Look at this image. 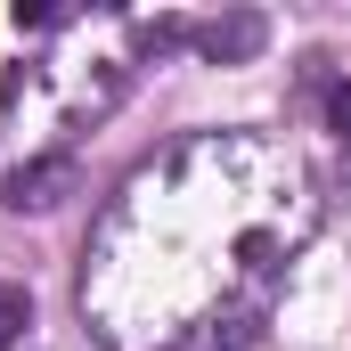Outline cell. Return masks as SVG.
<instances>
[{
    "label": "cell",
    "mask_w": 351,
    "mask_h": 351,
    "mask_svg": "<svg viewBox=\"0 0 351 351\" xmlns=\"http://www.w3.org/2000/svg\"><path fill=\"white\" fill-rule=\"evenodd\" d=\"M74 156H41V164H25V172H8V188H0V204L8 213H49V204H66L74 196Z\"/></svg>",
    "instance_id": "1"
},
{
    "label": "cell",
    "mask_w": 351,
    "mask_h": 351,
    "mask_svg": "<svg viewBox=\"0 0 351 351\" xmlns=\"http://www.w3.org/2000/svg\"><path fill=\"white\" fill-rule=\"evenodd\" d=\"M262 41H269V25L254 16V8H237V16H213V25L196 33V49H204L213 66H237V58H254Z\"/></svg>",
    "instance_id": "2"
},
{
    "label": "cell",
    "mask_w": 351,
    "mask_h": 351,
    "mask_svg": "<svg viewBox=\"0 0 351 351\" xmlns=\"http://www.w3.org/2000/svg\"><path fill=\"white\" fill-rule=\"evenodd\" d=\"M25 327H33V294H25L16 278H0V351L25 343Z\"/></svg>",
    "instance_id": "3"
},
{
    "label": "cell",
    "mask_w": 351,
    "mask_h": 351,
    "mask_svg": "<svg viewBox=\"0 0 351 351\" xmlns=\"http://www.w3.org/2000/svg\"><path fill=\"white\" fill-rule=\"evenodd\" d=\"M327 123L351 139V82H335V90H327Z\"/></svg>",
    "instance_id": "4"
},
{
    "label": "cell",
    "mask_w": 351,
    "mask_h": 351,
    "mask_svg": "<svg viewBox=\"0 0 351 351\" xmlns=\"http://www.w3.org/2000/svg\"><path fill=\"white\" fill-rule=\"evenodd\" d=\"M58 16H66V8H41V0H33V8H25V0H16V25H25V33H49V25H58Z\"/></svg>",
    "instance_id": "5"
}]
</instances>
